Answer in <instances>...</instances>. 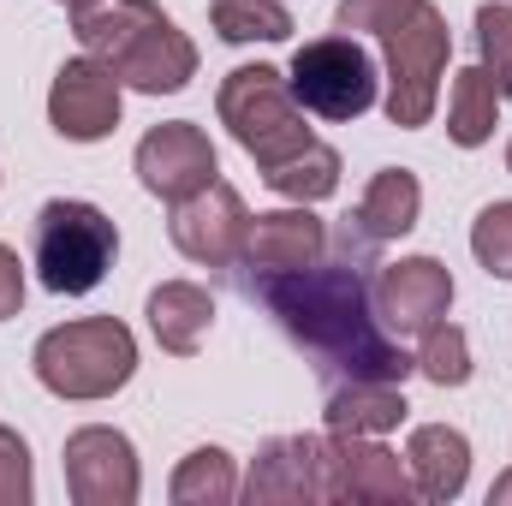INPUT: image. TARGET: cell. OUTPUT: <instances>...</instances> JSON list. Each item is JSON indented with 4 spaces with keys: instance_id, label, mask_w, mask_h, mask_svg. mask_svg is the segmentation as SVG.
Segmentation results:
<instances>
[{
    "instance_id": "cell-2",
    "label": "cell",
    "mask_w": 512,
    "mask_h": 506,
    "mask_svg": "<svg viewBox=\"0 0 512 506\" xmlns=\"http://www.w3.org/2000/svg\"><path fill=\"white\" fill-rule=\"evenodd\" d=\"M334 30H370L387 54V120L417 131L435 120L441 72L453 60V30L435 0H340Z\"/></svg>"
},
{
    "instance_id": "cell-8",
    "label": "cell",
    "mask_w": 512,
    "mask_h": 506,
    "mask_svg": "<svg viewBox=\"0 0 512 506\" xmlns=\"http://www.w3.org/2000/svg\"><path fill=\"white\" fill-rule=\"evenodd\" d=\"M251 506H322L334 501V447L328 435H274L239 483Z\"/></svg>"
},
{
    "instance_id": "cell-19",
    "label": "cell",
    "mask_w": 512,
    "mask_h": 506,
    "mask_svg": "<svg viewBox=\"0 0 512 506\" xmlns=\"http://www.w3.org/2000/svg\"><path fill=\"white\" fill-rule=\"evenodd\" d=\"M322 417L334 435H387L411 417V405H405L399 381H334Z\"/></svg>"
},
{
    "instance_id": "cell-1",
    "label": "cell",
    "mask_w": 512,
    "mask_h": 506,
    "mask_svg": "<svg viewBox=\"0 0 512 506\" xmlns=\"http://www.w3.org/2000/svg\"><path fill=\"white\" fill-rule=\"evenodd\" d=\"M245 292L280 322L292 346L316 358L328 381H399L417 370V358L387 334L370 298V280L358 262H310L286 274H245Z\"/></svg>"
},
{
    "instance_id": "cell-16",
    "label": "cell",
    "mask_w": 512,
    "mask_h": 506,
    "mask_svg": "<svg viewBox=\"0 0 512 506\" xmlns=\"http://www.w3.org/2000/svg\"><path fill=\"white\" fill-rule=\"evenodd\" d=\"M405 465H411V483H417V501H459L465 483H471V441L465 429H447V423H417L411 441H405Z\"/></svg>"
},
{
    "instance_id": "cell-22",
    "label": "cell",
    "mask_w": 512,
    "mask_h": 506,
    "mask_svg": "<svg viewBox=\"0 0 512 506\" xmlns=\"http://www.w3.org/2000/svg\"><path fill=\"white\" fill-rule=\"evenodd\" d=\"M262 179H268V191L286 197V203H322V197L340 191V149H328V143L310 137L298 155H286V161L268 167Z\"/></svg>"
},
{
    "instance_id": "cell-27",
    "label": "cell",
    "mask_w": 512,
    "mask_h": 506,
    "mask_svg": "<svg viewBox=\"0 0 512 506\" xmlns=\"http://www.w3.org/2000/svg\"><path fill=\"white\" fill-rule=\"evenodd\" d=\"M36 477H30V447L18 429L0 423V506H30Z\"/></svg>"
},
{
    "instance_id": "cell-24",
    "label": "cell",
    "mask_w": 512,
    "mask_h": 506,
    "mask_svg": "<svg viewBox=\"0 0 512 506\" xmlns=\"http://www.w3.org/2000/svg\"><path fill=\"white\" fill-rule=\"evenodd\" d=\"M417 376L435 381V387H465V381H471V340H465V328H453L447 316H441L435 328H423Z\"/></svg>"
},
{
    "instance_id": "cell-9",
    "label": "cell",
    "mask_w": 512,
    "mask_h": 506,
    "mask_svg": "<svg viewBox=\"0 0 512 506\" xmlns=\"http://www.w3.org/2000/svg\"><path fill=\"white\" fill-rule=\"evenodd\" d=\"M66 489L78 506H131L143 495L137 447L108 423H84L66 435Z\"/></svg>"
},
{
    "instance_id": "cell-28",
    "label": "cell",
    "mask_w": 512,
    "mask_h": 506,
    "mask_svg": "<svg viewBox=\"0 0 512 506\" xmlns=\"http://www.w3.org/2000/svg\"><path fill=\"white\" fill-rule=\"evenodd\" d=\"M24 310V262L12 245H0V322Z\"/></svg>"
},
{
    "instance_id": "cell-25",
    "label": "cell",
    "mask_w": 512,
    "mask_h": 506,
    "mask_svg": "<svg viewBox=\"0 0 512 506\" xmlns=\"http://www.w3.org/2000/svg\"><path fill=\"white\" fill-rule=\"evenodd\" d=\"M477 66L512 96V6L507 0L477 6Z\"/></svg>"
},
{
    "instance_id": "cell-26",
    "label": "cell",
    "mask_w": 512,
    "mask_h": 506,
    "mask_svg": "<svg viewBox=\"0 0 512 506\" xmlns=\"http://www.w3.org/2000/svg\"><path fill=\"white\" fill-rule=\"evenodd\" d=\"M471 256H477L495 280H512V203H489V209L471 221Z\"/></svg>"
},
{
    "instance_id": "cell-15",
    "label": "cell",
    "mask_w": 512,
    "mask_h": 506,
    "mask_svg": "<svg viewBox=\"0 0 512 506\" xmlns=\"http://www.w3.org/2000/svg\"><path fill=\"white\" fill-rule=\"evenodd\" d=\"M328 251V227L310 215V203L298 209H274V215H256L251 239H245V274H286V268H310Z\"/></svg>"
},
{
    "instance_id": "cell-10",
    "label": "cell",
    "mask_w": 512,
    "mask_h": 506,
    "mask_svg": "<svg viewBox=\"0 0 512 506\" xmlns=\"http://www.w3.org/2000/svg\"><path fill=\"white\" fill-rule=\"evenodd\" d=\"M131 167H137L143 191H149V197H161V203H185L191 191L215 185V173H221L209 131L191 126V120L149 126V131H143V143H137V155H131Z\"/></svg>"
},
{
    "instance_id": "cell-20",
    "label": "cell",
    "mask_w": 512,
    "mask_h": 506,
    "mask_svg": "<svg viewBox=\"0 0 512 506\" xmlns=\"http://www.w3.org/2000/svg\"><path fill=\"white\" fill-rule=\"evenodd\" d=\"M501 102H507V90H501L483 66L453 72V90H447V137H453L459 149H483V143L495 137Z\"/></svg>"
},
{
    "instance_id": "cell-18",
    "label": "cell",
    "mask_w": 512,
    "mask_h": 506,
    "mask_svg": "<svg viewBox=\"0 0 512 506\" xmlns=\"http://www.w3.org/2000/svg\"><path fill=\"white\" fill-rule=\"evenodd\" d=\"M417 215H423V185H417V173H411V167H382V173L364 185V197H358V209H352V227H358V239L387 245V239H405V233L417 227Z\"/></svg>"
},
{
    "instance_id": "cell-6",
    "label": "cell",
    "mask_w": 512,
    "mask_h": 506,
    "mask_svg": "<svg viewBox=\"0 0 512 506\" xmlns=\"http://www.w3.org/2000/svg\"><path fill=\"white\" fill-rule=\"evenodd\" d=\"M215 114L221 126L233 131V143L251 155L256 167H280L286 155H298L310 143V126H304V108L292 96V84L274 72V66H233L215 90Z\"/></svg>"
},
{
    "instance_id": "cell-3",
    "label": "cell",
    "mask_w": 512,
    "mask_h": 506,
    "mask_svg": "<svg viewBox=\"0 0 512 506\" xmlns=\"http://www.w3.org/2000/svg\"><path fill=\"white\" fill-rule=\"evenodd\" d=\"M72 30L84 54L114 66V78L143 96H173L197 78V48L191 36L155 6V0H96L72 12Z\"/></svg>"
},
{
    "instance_id": "cell-14",
    "label": "cell",
    "mask_w": 512,
    "mask_h": 506,
    "mask_svg": "<svg viewBox=\"0 0 512 506\" xmlns=\"http://www.w3.org/2000/svg\"><path fill=\"white\" fill-rule=\"evenodd\" d=\"M334 501H358V506H405L417 501L411 465L399 453H387L382 435H334Z\"/></svg>"
},
{
    "instance_id": "cell-5",
    "label": "cell",
    "mask_w": 512,
    "mask_h": 506,
    "mask_svg": "<svg viewBox=\"0 0 512 506\" xmlns=\"http://www.w3.org/2000/svg\"><path fill=\"white\" fill-rule=\"evenodd\" d=\"M120 256V227L84 203V197H54L36 209V239H30V262H36V280L60 298H84L108 280Z\"/></svg>"
},
{
    "instance_id": "cell-21",
    "label": "cell",
    "mask_w": 512,
    "mask_h": 506,
    "mask_svg": "<svg viewBox=\"0 0 512 506\" xmlns=\"http://www.w3.org/2000/svg\"><path fill=\"white\" fill-rule=\"evenodd\" d=\"M167 495H173V506L239 501V465H233V453H227V447H197V453H185L179 471H173V483H167Z\"/></svg>"
},
{
    "instance_id": "cell-23",
    "label": "cell",
    "mask_w": 512,
    "mask_h": 506,
    "mask_svg": "<svg viewBox=\"0 0 512 506\" xmlns=\"http://www.w3.org/2000/svg\"><path fill=\"white\" fill-rule=\"evenodd\" d=\"M209 24L221 42H286L292 36L286 0H215Z\"/></svg>"
},
{
    "instance_id": "cell-12",
    "label": "cell",
    "mask_w": 512,
    "mask_h": 506,
    "mask_svg": "<svg viewBox=\"0 0 512 506\" xmlns=\"http://www.w3.org/2000/svg\"><path fill=\"white\" fill-rule=\"evenodd\" d=\"M179 256L203 262V268H233L245 256V239H251V209L233 185H203L191 191L185 203H173V221H167Z\"/></svg>"
},
{
    "instance_id": "cell-29",
    "label": "cell",
    "mask_w": 512,
    "mask_h": 506,
    "mask_svg": "<svg viewBox=\"0 0 512 506\" xmlns=\"http://www.w3.org/2000/svg\"><path fill=\"white\" fill-rule=\"evenodd\" d=\"M489 506H512V471H507V477H495V489H489Z\"/></svg>"
},
{
    "instance_id": "cell-13",
    "label": "cell",
    "mask_w": 512,
    "mask_h": 506,
    "mask_svg": "<svg viewBox=\"0 0 512 506\" xmlns=\"http://www.w3.org/2000/svg\"><path fill=\"white\" fill-rule=\"evenodd\" d=\"M370 298H376V316L387 334H423L453 310V274L435 256H399L382 268Z\"/></svg>"
},
{
    "instance_id": "cell-7",
    "label": "cell",
    "mask_w": 512,
    "mask_h": 506,
    "mask_svg": "<svg viewBox=\"0 0 512 506\" xmlns=\"http://www.w3.org/2000/svg\"><path fill=\"white\" fill-rule=\"evenodd\" d=\"M292 96L304 114L316 120H364L382 96V78H376V60L364 42H352L346 30L340 36H316L292 54V72H286Z\"/></svg>"
},
{
    "instance_id": "cell-30",
    "label": "cell",
    "mask_w": 512,
    "mask_h": 506,
    "mask_svg": "<svg viewBox=\"0 0 512 506\" xmlns=\"http://www.w3.org/2000/svg\"><path fill=\"white\" fill-rule=\"evenodd\" d=\"M54 6H66V12H84V6H96V0H54Z\"/></svg>"
},
{
    "instance_id": "cell-11",
    "label": "cell",
    "mask_w": 512,
    "mask_h": 506,
    "mask_svg": "<svg viewBox=\"0 0 512 506\" xmlns=\"http://www.w3.org/2000/svg\"><path fill=\"white\" fill-rule=\"evenodd\" d=\"M126 108V84L114 78V66H102L96 54H78L54 72L48 90V126L60 131L66 143H102L108 131L120 126Z\"/></svg>"
},
{
    "instance_id": "cell-31",
    "label": "cell",
    "mask_w": 512,
    "mask_h": 506,
    "mask_svg": "<svg viewBox=\"0 0 512 506\" xmlns=\"http://www.w3.org/2000/svg\"><path fill=\"white\" fill-rule=\"evenodd\" d=\"M507 173H512V143H507Z\"/></svg>"
},
{
    "instance_id": "cell-17",
    "label": "cell",
    "mask_w": 512,
    "mask_h": 506,
    "mask_svg": "<svg viewBox=\"0 0 512 506\" xmlns=\"http://www.w3.org/2000/svg\"><path fill=\"white\" fill-rule=\"evenodd\" d=\"M215 328V298L197 286V280H161L149 292V334L161 352L173 358H191Z\"/></svg>"
},
{
    "instance_id": "cell-4",
    "label": "cell",
    "mask_w": 512,
    "mask_h": 506,
    "mask_svg": "<svg viewBox=\"0 0 512 506\" xmlns=\"http://www.w3.org/2000/svg\"><path fill=\"white\" fill-rule=\"evenodd\" d=\"M30 370L54 399H114L137 376V340L114 316L60 322V328H48L36 340Z\"/></svg>"
}]
</instances>
